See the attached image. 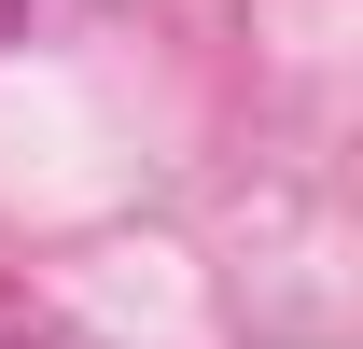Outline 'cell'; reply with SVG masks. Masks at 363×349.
<instances>
[{"mask_svg": "<svg viewBox=\"0 0 363 349\" xmlns=\"http://www.w3.org/2000/svg\"><path fill=\"white\" fill-rule=\"evenodd\" d=\"M14 28H28V0H0V43H14Z\"/></svg>", "mask_w": 363, "mask_h": 349, "instance_id": "1", "label": "cell"}]
</instances>
